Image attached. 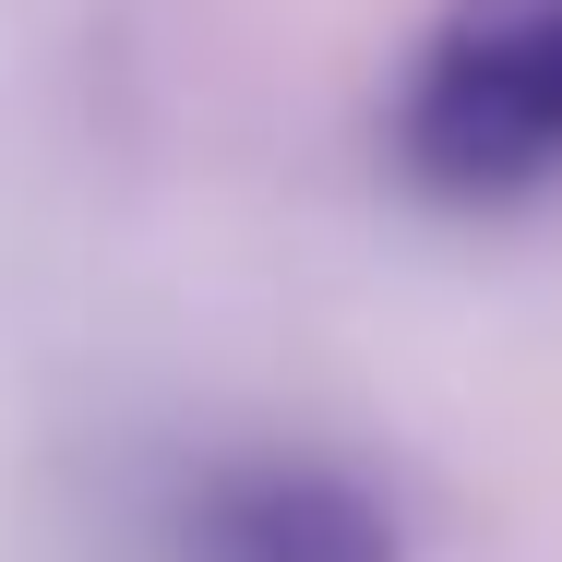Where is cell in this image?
I'll list each match as a JSON object with an SVG mask.
<instances>
[{
    "label": "cell",
    "mask_w": 562,
    "mask_h": 562,
    "mask_svg": "<svg viewBox=\"0 0 562 562\" xmlns=\"http://www.w3.org/2000/svg\"><path fill=\"white\" fill-rule=\"evenodd\" d=\"M395 168L431 204H527L562 180V0H443L395 85Z\"/></svg>",
    "instance_id": "obj_1"
},
{
    "label": "cell",
    "mask_w": 562,
    "mask_h": 562,
    "mask_svg": "<svg viewBox=\"0 0 562 562\" xmlns=\"http://www.w3.org/2000/svg\"><path fill=\"white\" fill-rule=\"evenodd\" d=\"M180 562H407L395 503L336 467V454H216L204 479H180L168 515Z\"/></svg>",
    "instance_id": "obj_2"
}]
</instances>
